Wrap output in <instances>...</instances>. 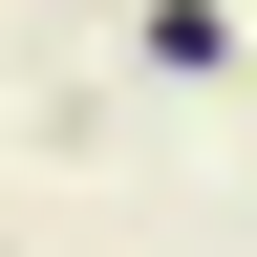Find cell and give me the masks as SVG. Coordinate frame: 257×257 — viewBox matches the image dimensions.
I'll return each instance as SVG.
<instances>
[{
	"mask_svg": "<svg viewBox=\"0 0 257 257\" xmlns=\"http://www.w3.org/2000/svg\"><path fill=\"white\" fill-rule=\"evenodd\" d=\"M128 43L172 64V86H214V64H236V0H150V22H128Z\"/></svg>",
	"mask_w": 257,
	"mask_h": 257,
	"instance_id": "1",
	"label": "cell"
}]
</instances>
